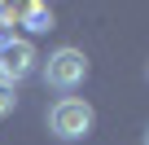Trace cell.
Returning <instances> with one entry per match:
<instances>
[{
	"label": "cell",
	"instance_id": "5",
	"mask_svg": "<svg viewBox=\"0 0 149 145\" xmlns=\"http://www.w3.org/2000/svg\"><path fill=\"white\" fill-rule=\"evenodd\" d=\"M13 106H18L13 84H5V79H0V119H9V114H13Z\"/></svg>",
	"mask_w": 149,
	"mask_h": 145
},
{
	"label": "cell",
	"instance_id": "4",
	"mask_svg": "<svg viewBox=\"0 0 149 145\" xmlns=\"http://www.w3.org/2000/svg\"><path fill=\"white\" fill-rule=\"evenodd\" d=\"M22 22H26L31 31H53V9H48V5H26V9H22Z\"/></svg>",
	"mask_w": 149,
	"mask_h": 145
},
{
	"label": "cell",
	"instance_id": "3",
	"mask_svg": "<svg viewBox=\"0 0 149 145\" xmlns=\"http://www.w3.org/2000/svg\"><path fill=\"white\" fill-rule=\"evenodd\" d=\"M31 70H35V48L26 40H9L5 48H0V79H5V84L26 79Z\"/></svg>",
	"mask_w": 149,
	"mask_h": 145
},
{
	"label": "cell",
	"instance_id": "6",
	"mask_svg": "<svg viewBox=\"0 0 149 145\" xmlns=\"http://www.w3.org/2000/svg\"><path fill=\"white\" fill-rule=\"evenodd\" d=\"M145 145H149V132H145Z\"/></svg>",
	"mask_w": 149,
	"mask_h": 145
},
{
	"label": "cell",
	"instance_id": "2",
	"mask_svg": "<svg viewBox=\"0 0 149 145\" xmlns=\"http://www.w3.org/2000/svg\"><path fill=\"white\" fill-rule=\"evenodd\" d=\"M88 79V57L79 48H57L48 62H44V84L57 88V92H70Z\"/></svg>",
	"mask_w": 149,
	"mask_h": 145
},
{
	"label": "cell",
	"instance_id": "1",
	"mask_svg": "<svg viewBox=\"0 0 149 145\" xmlns=\"http://www.w3.org/2000/svg\"><path fill=\"white\" fill-rule=\"evenodd\" d=\"M92 123H97V114H92V106L84 97H61L48 110V132L57 141H84L92 132Z\"/></svg>",
	"mask_w": 149,
	"mask_h": 145
}]
</instances>
